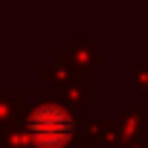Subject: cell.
Listing matches in <instances>:
<instances>
[{
	"label": "cell",
	"mask_w": 148,
	"mask_h": 148,
	"mask_svg": "<svg viewBox=\"0 0 148 148\" xmlns=\"http://www.w3.org/2000/svg\"><path fill=\"white\" fill-rule=\"evenodd\" d=\"M70 131H73L70 116H67L61 108H55V105H41V108L32 113V119H29V134H32L38 142H44V145H58V142H64V139L70 136Z\"/></svg>",
	"instance_id": "1"
}]
</instances>
